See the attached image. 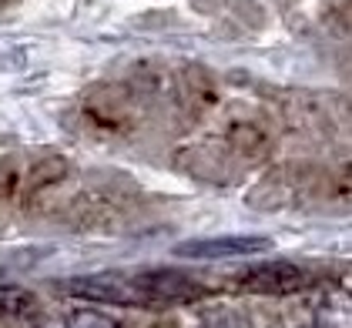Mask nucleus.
<instances>
[{
    "instance_id": "1",
    "label": "nucleus",
    "mask_w": 352,
    "mask_h": 328,
    "mask_svg": "<svg viewBox=\"0 0 352 328\" xmlns=\"http://www.w3.org/2000/svg\"><path fill=\"white\" fill-rule=\"evenodd\" d=\"M272 251L269 238L258 235H218V238H195L175 245V258H198V261H221V258H248Z\"/></svg>"
},
{
    "instance_id": "2",
    "label": "nucleus",
    "mask_w": 352,
    "mask_h": 328,
    "mask_svg": "<svg viewBox=\"0 0 352 328\" xmlns=\"http://www.w3.org/2000/svg\"><path fill=\"white\" fill-rule=\"evenodd\" d=\"M309 281L305 268H298L292 261H269V265H255L239 278L245 292H255V295H289L298 292L302 285Z\"/></svg>"
},
{
    "instance_id": "3",
    "label": "nucleus",
    "mask_w": 352,
    "mask_h": 328,
    "mask_svg": "<svg viewBox=\"0 0 352 328\" xmlns=\"http://www.w3.org/2000/svg\"><path fill=\"white\" fill-rule=\"evenodd\" d=\"M34 298H30L24 288H0V315H17V312H28Z\"/></svg>"
}]
</instances>
